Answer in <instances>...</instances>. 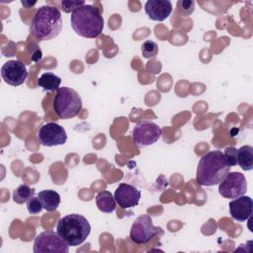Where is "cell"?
<instances>
[{"label":"cell","mask_w":253,"mask_h":253,"mask_svg":"<svg viewBox=\"0 0 253 253\" xmlns=\"http://www.w3.org/2000/svg\"><path fill=\"white\" fill-rule=\"evenodd\" d=\"M1 76L5 83L11 86L22 85L27 77L26 65L20 60H8L1 67Z\"/></svg>","instance_id":"11"},{"label":"cell","mask_w":253,"mask_h":253,"mask_svg":"<svg viewBox=\"0 0 253 253\" xmlns=\"http://www.w3.org/2000/svg\"><path fill=\"white\" fill-rule=\"evenodd\" d=\"M61 78L52 72H44L38 78V85L42 90L52 92L59 89Z\"/></svg>","instance_id":"18"},{"label":"cell","mask_w":253,"mask_h":253,"mask_svg":"<svg viewBox=\"0 0 253 253\" xmlns=\"http://www.w3.org/2000/svg\"><path fill=\"white\" fill-rule=\"evenodd\" d=\"M82 109L79 94L69 87H60L53 98V110L58 118L66 120L76 117Z\"/></svg>","instance_id":"5"},{"label":"cell","mask_w":253,"mask_h":253,"mask_svg":"<svg viewBox=\"0 0 253 253\" xmlns=\"http://www.w3.org/2000/svg\"><path fill=\"white\" fill-rule=\"evenodd\" d=\"M141 53L144 58H154L158 53V45L155 42L147 40L141 44Z\"/></svg>","instance_id":"20"},{"label":"cell","mask_w":253,"mask_h":253,"mask_svg":"<svg viewBox=\"0 0 253 253\" xmlns=\"http://www.w3.org/2000/svg\"><path fill=\"white\" fill-rule=\"evenodd\" d=\"M230 172L223 152L212 150L204 154L198 164L196 181L201 186L218 185Z\"/></svg>","instance_id":"1"},{"label":"cell","mask_w":253,"mask_h":253,"mask_svg":"<svg viewBox=\"0 0 253 253\" xmlns=\"http://www.w3.org/2000/svg\"><path fill=\"white\" fill-rule=\"evenodd\" d=\"M96 205L100 211L104 213H111L116 210L115 197L109 191H101L96 196Z\"/></svg>","instance_id":"16"},{"label":"cell","mask_w":253,"mask_h":253,"mask_svg":"<svg viewBox=\"0 0 253 253\" xmlns=\"http://www.w3.org/2000/svg\"><path fill=\"white\" fill-rule=\"evenodd\" d=\"M195 10V2L193 0H179L177 2V12L182 17L190 16Z\"/></svg>","instance_id":"21"},{"label":"cell","mask_w":253,"mask_h":253,"mask_svg":"<svg viewBox=\"0 0 253 253\" xmlns=\"http://www.w3.org/2000/svg\"><path fill=\"white\" fill-rule=\"evenodd\" d=\"M172 3L169 0H148L144 5L145 14L152 21L162 22L172 12Z\"/></svg>","instance_id":"14"},{"label":"cell","mask_w":253,"mask_h":253,"mask_svg":"<svg viewBox=\"0 0 253 253\" xmlns=\"http://www.w3.org/2000/svg\"><path fill=\"white\" fill-rule=\"evenodd\" d=\"M69 246L58 235L57 232L52 230H45L39 233L34 241L33 251L35 253L50 252V253H68Z\"/></svg>","instance_id":"7"},{"label":"cell","mask_w":253,"mask_h":253,"mask_svg":"<svg viewBox=\"0 0 253 253\" xmlns=\"http://www.w3.org/2000/svg\"><path fill=\"white\" fill-rule=\"evenodd\" d=\"M247 191L245 176L240 172H229L218 184V193L225 199H235Z\"/></svg>","instance_id":"9"},{"label":"cell","mask_w":253,"mask_h":253,"mask_svg":"<svg viewBox=\"0 0 253 253\" xmlns=\"http://www.w3.org/2000/svg\"><path fill=\"white\" fill-rule=\"evenodd\" d=\"M229 212L233 219L243 222L251 217L253 213V201L248 196H240L235 198L228 204Z\"/></svg>","instance_id":"13"},{"label":"cell","mask_w":253,"mask_h":253,"mask_svg":"<svg viewBox=\"0 0 253 253\" xmlns=\"http://www.w3.org/2000/svg\"><path fill=\"white\" fill-rule=\"evenodd\" d=\"M38 139L43 146L62 145L67 140V134L63 126L56 123H46L42 125L38 132Z\"/></svg>","instance_id":"10"},{"label":"cell","mask_w":253,"mask_h":253,"mask_svg":"<svg viewBox=\"0 0 253 253\" xmlns=\"http://www.w3.org/2000/svg\"><path fill=\"white\" fill-rule=\"evenodd\" d=\"M160 230V227L153 225L150 215L140 214L131 224L129 238L136 244H145L158 234Z\"/></svg>","instance_id":"6"},{"label":"cell","mask_w":253,"mask_h":253,"mask_svg":"<svg viewBox=\"0 0 253 253\" xmlns=\"http://www.w3.org/2000/svg\"><path fill=\"white\" fill-rule=\"evenodd\" d=\"M43 209L39 197L33 196L28 202H27V210L31 214H38L42 211Z\"/></svg>","instance_id":"22"},{"label":"cell","mask_w":253,"mask_h":253,"mask_svg":"<svg viewBox=\"0 0 253 253\" xmlns=\"http://www.w3.org/2000/svg\"><path fill=\"white\" fill-rule=\"evenodd\" d=\"M22 4L24 5V6H27V7H29L28 5H35L36 4V2H34V3H30V2H26V1H22Z\"/></svg>","instance_id":"25"},{"label":"cell","mask_w":253,"mask_h":253,"mask_svg":"<svg viewBox=\"0 0 253 253\" xmlns=\"http://www.w3.org/2000/svg\"><path fill=\"white\" fill-rule=\"evenodd\" d=\"M38 197L46 211H54L60 204V195L53 190H42Z\"/></svg>","instance_id":"15"},{"label":"cell","mask_w":253,"mask_h":253,"mask_svg":"<svg viewBox=\"0 0 253 253\" xmlns=\"http://www.w3.org/2000/svg\"><path fill=\"white\" fill-rule=\"evenodd\" d=\"M162 135L160 126L149 121H142L135 125L132 129V140L134 145L141 148L154 144Z\"/></svg>","instance_id":"8"},{"label":"cell","mask_w":253,"mask_h":253,"mask_svg":"<svg viewBox=\"0 0 253 253\" xmlns=\"http://www.w3.org/2000/svg\"><path fill=\"white\" fill-rule=\"evenodd\" d=\"M56 232L68 246H78L89 236L91 225L85 216L71 213L58 220Z\"/></svg>","instance_id":"4"},{"label":"cell","mask_w":253,"mask_h":253,"mask_svg":"<svg viewBox=\"0 0 253 253\" xmlns=\"http://www.w3.org/2000/svg\"><path fill=\"white\" fill-rule=\"evenodd\" d=\"M73 31L86 39L97 38L104 29V19L101 12L93 5L85 4L76 8L70 16Z\"/></svg>","instance_id":"2"},{"label":"cell","mask_w":253,"mask_h":253,"mask_svg":"<svg viewBox=\"0 0 253 253\" xmlns=\"http://www.w3.org/2000/svg\"><path fill=\"white\" fill-rule=\"evenodd\" d=\"M85 5L84 1H73V0H63L61 1V9L65 13H72L76 8Z\"/></svg>","instance_id":"24"},{"label":"cell","mask_w":253,"mask_h":253,"mask_svg":"<svg viewBox=\"0 0 253 253\" xmlns=\"http://www.w3.org/2000/svg\"><path fill=\"white\" fill-rule=\"evenodd\" d=\"M33 196H35V189L23 184L14 190L13 201L17 204H24L28 202Z\"/></svg>","instance_id":"19"},{"label":"cell","mask_w":253,"mask_h":253,"mask_svg":"<svg viewBox=\"0 0 253 253\" xmlns=\"http://www.w3.org/2000/svg\"><path fill=\"white\" fill-rule=\"evenodd\" d=\"M224 158L227 162V164L231 167V166H235L237 165V161H236V156H237V149L234 146H228L224 149L223 152Z\"/></svg>","instance_id":"23"},{"label":"cell","mask_w":253,"mask_h":253,"mask_svg":"<svg viewBox=\"0 0 253 253\" xmlns=\"http://www.w3.org/2000/svg\"><path fill=\"white\" fill-rule=\"evenodd\" d=\"M116 203L122 209H130L134 208L138 205L141 193L140 191L133 185L121 183L115 191L114 194Z\"/></svg>","instance_id":"12"},{"label":"cell","mask_w":253,"mask_h":253,"mask_svg":"<svg viewBox=\"0 0 253 253\" xmlns=\"http://www.w3.org/2000/svg\"><path fill=\"white\" fill-rule=\"evenodd\" d=\"M237 164L244 171L253 169V147L250 145H243L237 149L236 156Z\"/></svg>","instance_id":"17"},{"label":"cell","mask_w":253,"mask_h":253,"mask_svg":"<svg viewBox=\"0 0 253 253\" xmlns=\"http://www.w3.org/2000/svg\"><path fill=\"white\" fill-rule=\"evenodd\" d=\"M62 29V18L56 7L43 5L40 7L30 26L31 34L42 41H49L56 38Z\"/></svg>","instance_id":"3"}]
</instances>
